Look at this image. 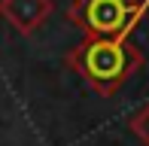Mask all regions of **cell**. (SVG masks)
Masks as SVG:
<instances>
[{
    "instance_id": "cell-1",
    "label": "cell",
    "mask_w": 149,
    "mask_h": 146,
    "mask_svg": "<svg viewBox=\"0 0 149 146\" xmlns=\"http://www.w3.org/2000/svg\"><path fill=\"white\" fill-rule=\"evenodd\" d=\"M82 76L91 85H97L100 91H113L122 79L131 76V70L140 64V58L134 55V49L122 40H107V37H94L73 58Z\"/></svg>"
},
{
    "instance_id": "cell-2",
    "label": "cell",
    "mask_w": 149,
    "mask_h": 146,
    "mask_svg": "<svg viewBox=\"0 0 149 146\" xmlns=\"http://www.w3.org/2000/svg\"><path fill=\"white\" fill-rule=\"evenodd\" d=\"M143 9L146 0H79L70 9V15L79 18L94 37L119 40L134 28Z\"/></svg>"
},
{
    "instance_id": "cell-3",
    "label": "cell",
    "mask_w": 149,
    "mask_h": 146,
    "mask_svg": "<svg viewBox=\"0 0 149 146\" xmlns=\"http://www.w3.org/2000/svg\"><path fill=\"white\" fill-rule=\"evenodd\" d=\"M49 9H52L49 0H3L0 3V15L18 31H33L49 15Z\"/></svg>"
},
{
    "instance_id": "cell-4",
    "label": "cell",
    "mask_w": 149,
    "mask_h": 146,
    "mask_svg": "<svg viewBox=\"0 0 149 146\" xmlns=\"http://www.w3.org/2000/svg\"><path fill=\"white\" fill-rule=\"evenodd\" d=\"M131 128H134V134H137L140 140L149 146V107H143V110L137 113V116L131 119Z\"/></svg>"
}]
</instances>
